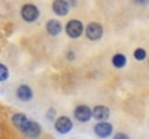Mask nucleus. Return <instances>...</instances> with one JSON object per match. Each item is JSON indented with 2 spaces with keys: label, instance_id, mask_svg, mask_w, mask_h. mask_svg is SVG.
Instances as JSON below:
<instances>
[{
  "label": "nucleus",
  "instance_id": "nucleus-15",
  "mask_svg": "<svg viewBox=\"0 0 149 139\" xmlns=\"http://www.w3.org/2000/svg\"><path fill=\"white\" fill-rule=\"evenodd\" d=\"M7 77H9V70H7V67L3 65V64H0V81L7 80Z\"/></svg>",
  "mask_w": 149,
  "mask_h": 139
},
{
  "label": "nucleus",
  "instance_id": "nucleus-8",
  "mask_svg": "<svg viewBox=\"0 0 149 139\" xmlns=\"http://www.w3.org/2000/svg\"><path fill=\"white\" fill-rule=\"evenodd\" d=\"M70 1L68 0H54L52 3V12L58 16H65L70 13Z\"/></svg>",
  "mask_w": 149,
  "mask_h": 139
},
{
  "label": "nucleus",
  "instance_id": "nucleus-4",
  "mask_svg": "<svg viewBox=\"0 0 149 139\" xmlns=\"http://www.w3.org/2000/svg\"><path fill=\"white\" fill-rule=\"evenodd\" d=\"M54 126H55V131H56L58 133H61V135L70 133V132L72 131V128H74L72 120H71L70 117H67V116H59V117L55 120Z\"/></svg>",
  "mask_w": 149,
  "mask_h": 139
},
{
  "label": "nucleus",
  "instance_id": "nucleus-18",
  "mask_svg": "<svg viewBox=\"0 0 149 139\" xmlns=\"http://www.w3.org/2000/svg\"><path fill=\"white\" fill-rule=\"evenodd\" d=\"M136 4H148L149 0H133Z\"/></svg>",
  "mask_w": 149,
  "mask_h": 139
},
{
  "label": "nucleus",
  "instance_id": "nucleus-11",
  "mask_svg": "<svg viewBox=\"0 0 149 139\" xmlns=\"http://www.w3.org/2000/svg\"><path fill=\"white\" fill-rule=\"evenodd\" d=\"M16 96H17V98L22 100V101H31V100L33 98V92H32V89H31L29 86L22 84V86L17 87Z\"/></svg>",
  "mask_w": 149,
  "mask_h": 139
},
{
  "label": "nucleus",
  "instance_id": "nucleus-6",
  "mask_svg": "<svg viewBox=\"0 0 149 139\" xmlns=\"http://www.w3.org/2000/svg\"><path fill=\"white\" fill-rule=\"evenodd\" d=\"M86 36L90 41H99L103 36V26L99 22H91L88 23V26L86 28Z\"/></svg>",
  "mask_w": 149,
  "mask_h": 139
},
{
  "label": "nucleus",
  "instance_id": "nucleus-12",
  "mask_svg": "<svg viewBox=\"0 0 149 139\" xmlns=\"http://www.w3.org/2000/svg\"><path fill=\"white\" fill-rule=\"evenodd\" d=\"M61 31H62V25H61L59 20H56V19L48 20V23H47V32L51 36H58L61 34Z\"/></svg>",
  "mask_w": 149,
  "mask_h": 139
},
{
  "label": "nucleus",
  "instance_id": "nucleus-2",
  "mask_svg": "<svg viewBox=\"0 0 149 139\" xmlns=\"http://www.w3.org/2000/svg\"><path fill=\"white\" fill-rule=\"evenodd\" d=\"M65 31H67V35H68L70 38L78 39V38L83 35V32H84V26H83V23H81L78 19H72V20H70V22L67 23Z\"/></svg>",
  "mask_w": 149,
  "mask_h": 139
},
{
  "label": "nucleus",
  "instance_id": "nucleus-1",
  "mask_svg": "<svg viewBox=\"0 0 149 139\" xmlns=\"http://www.w3.org/2000/svg\"><path fill=\"white\" fill-rule=\"evenodd\" d=\"M113 125L109 122H97L93 126V132L99 139H107L113 135Z\"/></svg>",
  "mask_w": 149,
  "mask_h": 139
},
{
  "label": "nucleus",
  "instance_id": "nucleus-13",
  "mask_svg": "<svg viewBox=\"0 0 149 139\" xmlns=\"http://www.w3.org/2000/svg\"><path fill=\"white\" fill-rule=\"evenodd\" d=\"M126 62H127V58L125 54H114L111 57V64L116 68H123L126 65Z\"/></svg>",
  "mask_w": 149,
  "mask_h": 139
},
{
  "label": "nucleus",
  "instance_id": "nucleus-17",
  "mask_svg": "<svg viewBox=\"0 0 149 139\" xmlns=\"http://www.w3.org/2000/svg\"><path fill=\"white\" fill-rule=\"evenodd\" d=\"M113 139H130V136L127 133H125V132H116L113 135Z\"/></svg>",
  "mask_w": 149,
  "mask_h": 139
},
{
  "label": "nucleus",
  "instance_id": "nucleus-19",
  "mask_svg": "<svg viewBox=\"0 0 149 139\" xmlns=\"http://www.w3.org/2000/svg\"><path fill=\"white\" fill-rule=\"evenodd\" d=\"M67 57H68V59H70V61H71V59H74V57H75V54H74V52H72V51H70V52H68V54H67Z\"/></svg>",
  "mask_w": 149,
  "mask_h": 139
},
{
  "label": "nucleus",
  "instance_id": "nucleus-3",
  "mask_svg": "<svg viewBox=\"0 0 149 139\" xmlns=\"http://www.w3.org/2000/svg\"><path fill=\"white\" fill-rule=\"evenodd\" d=\"M74 117L77 122L80 123H87L90 122V119H93L91 116V109L87 106V104H78L75 109H74Z\"/></svg>",
  "mask_w": 149,
  "mask_h": 139
},
{
  "label": "nucleus",
  "instance_id": "nucleus-16",
  "mask_svg": "<svg viewBox=\"0 0 149 139\" xmlns=\"http://www.w3.org/2000/svg\"><path fill=\"white\" fill-rule=\"evenodd\" d=\"M55 117H56V112H55V109H49L48 113H47V119H48L49 122H54Z\"/></svg>",
  "mask_w": 149,
  "mask_h": 139
},
{
  "label": "nucleus",
  "instance_id": "nucleus-5",
  "mask_svg": "<svg viewBox=\"0 0 149 139\" xmlns=\"http://www.w3.org/2000/svg\"><path fill=\"white\" fill-rule=\"evenodd\" d=\"M20 15H22L23 20H26V22H35L39 17V9L35 4L28 3V4H23L22 6Z\"/></svg>",
  "mask_w": 149,
  "mask_h": 139
},
{
  "label": "nucleus",
  "instance_id": "nucleus-7",
  "mask_svg": "<svg viewBox=\"0 0 149 139\" xmlns=\"http://www.w3.org/2000/svg\"><path fill=\"white\" fill-rule=\"evenodd\" d=\"M41 133H42V128L35 120H29L26 128H25V131H23V135L29 139H38L41 136Z\"/></svg>",
  "mask_w": 149,
  "mask_h": 139
},
{
  "label": "nucleus",
  "instance_id": "nucleus-14",
  "mask_svg": "<svg viewBox=\"0 0 149 139\" xmlns=\"http://www.w3.org/2000/svg\"><path fill=\"white\" fill-rule=\"evenodd\" d=\"M133 57H135L136 61H143L146 58V51L143 48H138V49L133 51Z\"/></svg>",
  "mask_w": 149,
  "mask_h": 139
},
{
  "label": "nucleus",
  "instance_id": "nucleus-10",
  "mask_svg": "<svg viewBox=\"0 0 149 139\" xmlns=\"http://www.w3.org/2000/svg\"><path fill=\"white\" fill-rule=\"evenodd\" d=\"M28 122H29V117H28L26 115H23V113H16V115H13V117H12L13 126H15L19 132H22V133H23V131H25Z\"/></svg>",
  "mask_w": 149,
  "mask_h": 139
},
{
  "label": "nucleus",
  "instance_id": "nucleus-9",
  "mask_svg": "<svg viewBox=\"0 0 149 139\" xmlns=\"http://www.w3.org/2000/svg\"><path fill=\"white\" fill-rule=\"evenodd\" d=\"M91 116L97 122H107V119L110 117V110L106 106H96L91 110Z\"/></svg>",
  "mask_w": 149,
  "mask_h": 139
}]
</instances>
